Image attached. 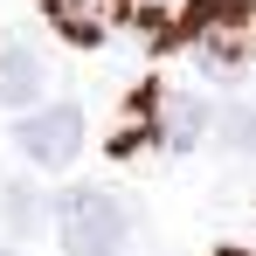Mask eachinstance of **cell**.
Segmentation results:
<instances>
[{"label": "cell", "mask_w": 256, "mask_h": 256, "mask_svg": "<svg viewBox=\"0 0 256 256\" xmlns=\"http://www.w3.org/2000/svg\"><path fill=\"white\" fill-rule=\"evenodd\" d=\"M56 236H62V256H118L132 236V214L111 187H70L56 208Z\"/></svg>", "instance_id": "6da1fadb"}, {"label": "cell", "mask_w": 256, "mask_h": 256, "mask_svg": "<svg viewBox=\"0 0 256 256\" xmlns=\"http://www.w3.org/2000/svg\"><path fill=\"white\" fill-rule=\"evenodd\" d=\"M21 152L35 160V166H70L76 152H84V111L76 104H48L35 118H21Z\"/></svg>", "instance_id": "7a4b0ae2"}, {"label": "cell", "mask_w": 256, "mask_h": 256, "mask_svg": "<svg viewBox=\"0 0 256 256\" xmlns=\"http://www.w3.org/2000/svg\"><path fill=\"white\" fill-rule=\"evenodd\" d=\"M250 14H256V0H194L180 28H187L194 42H208L214 62H228V56H236V35L250 28Z\"/></svg>", "instance_id": "3957f363"}, {"label": "cell", "mask_w": 256, "mask_h": 256, "mask_svg": "<svg viewBox=\"0 0 256 256\" xmlns=\"http://www.w3.org/2000/svg\"><path fill=\"white\" fill-rule=\"evenodd\" d=\"M42 90H48V62H42V56H35L28 42H7V48H0V104L35 118ZM42 111H48V104H42Z\"/></svg>", "instance_id": "277c9868"}, {"label": "cell", "mask_w": 256, "mask_h": 256, "mask_svg": "<svg viewBox=\"0 0 256 256\" xmlns=\"http://www.w3.org/2000/svg\"><path fill=\"white\" fill-rule=\"evenodd\" d=\"M42 7H48V21H56L70 42H84V48L104 42V35L125 21V0H42Z\"/></svg>", "instance_id": "5b68a950"}, {"label": "cell", "mask_w": 256, "mask_h": 256, "mask_svg": "<svg viewBox=\"0 0 256 256\" xmlns=\"http://www.w3.org/2000/svg\"><path fill=\"white\" fill-rule=\"evenodd\" d=\"M208 125V104L201 97H187V90H160V138L166 146H194Z\"/></svg>", "instance_id": "8992f818"}, {"label": "cell", "mask_w": 256, "mask_h": 256, "mask_svg": "<svg viewBox=\"0 0 256 256\" xmlns=\"http://www.w3.org/2000/svg\"><path fill=\"white\" fill-rule=\"evenodd\" d=\"M0 194H7V201H0V214H7L14 228H28V236H35V222H42V201H35V187H21V180H7Z\"/></svg>", "instance_id": "52a82bcc"}, {"label": "cell", "mask_w": 256, "mask_h": 256, "mask_svg": "<svg viewBox=\"0 0 256 256\" xmlns=\"http://www.w3.org/2000/svg\"><path fill=\"white\" fill-rule=\"evenodd\" d=\"M228 132H236V146H242V152H256V111H236Z\"/></svg>", "instance_id": "ba28073f"}, {"label": "cell", "mask_w": 256, "mask_h": 256, "mask_svg": "<svg viewBox=\"0 0 256 256\" xmlns=\"http://www.w3.org/2000/svg\"><path fill=\"white\" fill-rule=\"evenodd\" d=\"M222 256H242V250H222Z\"/></svg>", "instance_id": "9c48e42d"}, {"label": "cell", "mask_w": 256, "mask_h": 256, "mask_svg": "<svg viewBox=\"0 0 256 256\" xmlns=\"http://www.w3.org/2000/svg\"><path fill=\"white\" fill-rule=\"evenodd\" d=\"M0 256H14V250H0Z\"/></svg>", "instance_id": "30bf717a"}]
</instances>
